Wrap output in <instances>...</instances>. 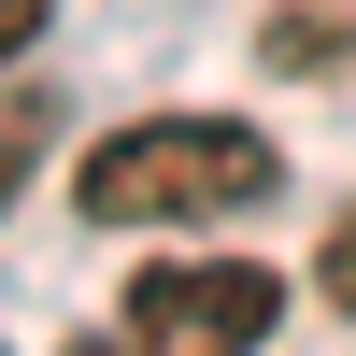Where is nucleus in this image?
<instances>
[{
    "label": "nucleus",
    "mask_w": 356,
    "mask_h": 356,
    "mask_svg": "<svg viewBox=\"0 0 356 356\" xmlns=\"http://www.w3.org/2000/svg\"><path fill=\"white\" fill-rule=\"evenodd\" d=\"M43 143H57V114H43V100H0V214H15V186L43 171Z\"/></svg>",
    "instance_id": "nucleus-3"
},
{
    "label": "nucleus",
    "mask_w": 356,
    "mask_h": 356,
    "mask_svg": "<svg viewBox=\"0 0 356 356\" xmlns=\"http://www.w3.org/2000/svg\"><path fill=\"white\" fill-rule=\"evenodd\" d=\"M114 328L143 356H257L285 328V271H257V257H143Z\"/></svg>",
    "instance_id": "nucleus-2"
},
{
    "label": "nucleus",
    "mask_w": 356,
    "mask_h": 356,
    "mask_svg": "<svg viewBox=\"0 0 356 356\" xmlns=\"http://www.w3.org/2000/svg\"><path fill=\"white\" fill-rule=\"evenodd\" d=\"M29 43H43V0H0V72H15Z\"/></svg>",
    "instance_id": "nucleus-5"
},
{
    "label": "nucleus",
    "mask_w": 356,
    "mask_h": 356,
    "mask_svg": "<svg viewBox=\"0 0 356 356\" xmlns=\"http://www.w3.org/2000/svg\"><path fill=\"white\" fill-rule=\"evenodd\" d=\"M57 356H143V342H129V328H72Z\"/></svg>",
    "instance_id": "nucleus-6"
},
{
    "label": "nucleus",
    "mask_w": 356,
    "mask_h": 356,
    "mask_svg": "<svg viewBox=\"0 0 356 356\" xmlns=\"http://www.w3.org/2000/svg\"><path fill=\"white\" fill-rule=\"evenodd\" d=\"M271 186H285V157L243 129V114H129V129L72 171L86 228H228Z\"/></svg>",
    "instance_id": "nucleus-1"
},
{
    "label": "nucleus",
    "mask_w": 356,
    "mask_h": 356,
    "mask_svg": "<svg viewBox=\"0 0 356 356\" xmlns=\"http://www.w3.org/2000/svg\"><path fill=\"white\" fill-rule=\"evenodd\" d=\"M314 300H328V314H356V200L328 214V243H314Z\"/></svg>",
    "instance_id": "nucleus-4"
}]
</instances>
